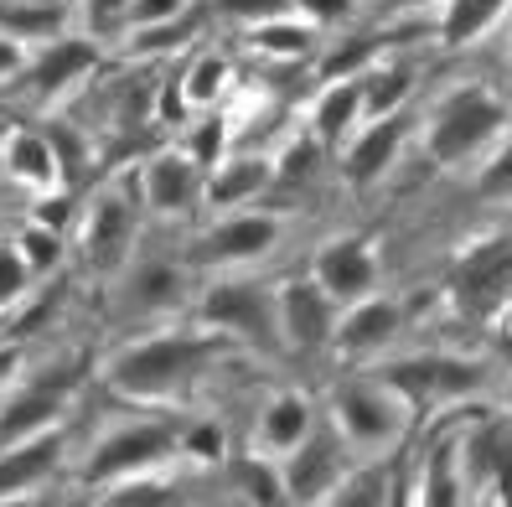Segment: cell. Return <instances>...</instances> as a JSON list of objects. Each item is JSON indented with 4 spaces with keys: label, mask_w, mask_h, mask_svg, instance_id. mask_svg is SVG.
I'll list each match as a JSON object with an SVG mask.
<instances>
[{
    "label": "cell",
    "mask_w": 512,
    "mask_h": 507,
    "mask_svg": "<svg viewBox=\"0 0 512 507\" xmlns=\"http://www.w3.org/2000/svg\"><path fill=\"white\" fill-rule=\"evenodd\" d=\"M213 352L218 342L202 332H161V337H145V342H130L125 352H114L104 368V383L119 399L156 404V399H171L176 389H187Z\"/></svg>",
    "instance_id": "obj_1"
},
{
    "label": "cell",
    "mask_w": 512,
    "mask_h": 507,
    "mask_svg": "<svg viewBox=\"0 0 512 507\" xmlns=\"http://www.w3.org/2000/svg\"><path fill=\"white\" fill-rule=\"evenodd\" d=\"M507 130V104L481 83H466V88H450V94L435 104L430 125H425V151L435 166L456 171L466 161H476L487 145Z\"/></svg>",
    "instance_id": "obj_2"
},
{
    "label": "cell",
    "mask_w": 512,
    "mask_h": 507,
    "mask_svg": "<svg viewBox=\"0 0 512 507\" xmlns=\"http://www.w3.org/2000/svg\"><path fill=\"white\" fill-rule=\"evenodd\" d=\"M409 414H414V404L383 373L337 383V394H331V425H337L342 440L357 445V451H383V445H394L409 425Z\"/></svg>",
    "instance_id": "obj_3"
},
{
    "label": "cell",
    "mask_w": 512,
    "mask_h": 507,
    "mask_svg": "<svg viewBox=\"0 0 512 507\" xmlns=\"http://www.w3.org/2000/svg\"><path fill=\"white\" fill-rule=\"evenodd\" d=\"M176 430L171 425H156V420H130V425H114L94 456L83 466V482L88 487H109V482H125V476H140V471H156L161 461L176 456Z\"/></svg>",
    "instance_id": "obj_4"
},
{
    "label": "cell",
    "mask_w": 512,
    "mask_h": 507,
    "mask_svg": "<svg viewBox=\"0 0 512 507\" xmlns=\"http://www.w3.org/2000/svg\"><path fill=\"white\" fill-rule=\"evenodd\" d=\"M202 326L218 337H244L254 347L264 342H280V306H275V290H264L259 280H223L202 295L197 306Z\"/></svg>",
    "instance_id": "obj_5"
},
{
    "label": "cell",
    "mask_w": 512,
    "mask_h": 507,
    "mask_svg": "<svg viewBox=\"0 0 512 507\" xmlns=\"http://www.w3.org/2000/svg\"><path fill=\"white\" fill-rule=\"evenodd\" d=\"M450 295H456L461 316H497L512 301V233L466 249L456 259V275H450Z\"/></svg>",
    "instance_id": "obj_6"
},
{
    "label": "cell",
    "mask_w": 512,
    "mask_h": 507,
    "mask_svg": "<svg viewBox=\"0 0 512 507\" xmlns=\"http://www.w3.org/2000/svg\"><path fill=\"white\" fill-rule=\"evenodd\" d=\"M383 378L394 383V389L414 404H450V399H471L481 383H487V373H481L476 363H466V357H445V352H430V357H399V363H388Z\"/></svg>",
    "instance_id": "obj_7"
},
{
    "label": "cell",
    "mask_w": 512,
    "mask_h": 507,
    "mask_svg": "<svg viewBox=\"0 0 512 507\" xmlns=\"http://www.w3.org/2000/svg\"><path fill=\"white\" fill-rule=\"evenodd\" d=\"M347 476V440L342 430H316L280 456V482H285V502H331L337 482Z\"/></svg>",
    "instance_id": "obj_8"
},
{
    "label": "cell",
    "mask_w": 512,
    "mask_h": 507,
    "mask_svg": "<svg viewBox=\"0 0 512 507\" xmlns=\"http://www.w3.org/2000/svg\"><path fill=\"white\" fill-rule=\"evenodd\" d=\"M135 228H140V207L125 187H104L94 202H88L83 213V259L94 264V270H114V264H125L130 244H135Z\"/></svg>",
    "instance_id": "obj_9"
},
{
    "label": "cell",
    "mask_w": 512,
    "mask_h": 507,
    "mask_svg": "<svg viewBox=\"0 0 512 507\" xmlns=\"http://www.w3.org/2000/svg\"><path fill=\"white\" fill-rule=\"evenodd\" d=\"M78 378H83L78 368H63V373H42L32 383H21V389L0 404V445H11L21 435H37V430H52L63 420Z\"/></svg>",
    "instance_id": "obj_10"
},
{
    "label": "cell",
    "mask_w": 512,
    "mask_h": 507,
    "mask_svg": "<svg viewBox=\"0 0 512 507\" xmlns=\"http://www.w3.org/2000/svg\"><path fill=\"white\" fill-rule=\"evenodd\" d=\"M275 306H280V342H290L295 352H316L321 342H331L337 332V301L316 285V280H285L275 285Z\"/></svg>",
    "instance_id": "obj_11"
},
{
    "label": "cell",
    "mask_w": 512,
    "mask_h": 507,
    "mask_svg": "<svg viewBox=\"0 0 512 507\" xmlns=\"http://www.w3.org/2000/svg\"><path fill=\"white\" fill-rule=\"evenodd\" d=\"M311 280L337 306H352V301H363V295L378 290V254H373L368 238H331V244L316 249Z\"/></svg>",
    "instance_id": "obj_12"
},
{
    "label": "cell",
    "mask_w": 512,
    "mask_h": 507,
    "mask_svg": "<svg viewBox=\"0 0 512 507\" xmlns=\"http://www.w3.org/2000/svg\"><path fill=\"white\" fill-rule=\"evenodd\" d=\"M461 476H466V492H497L502 502H512V420H481L466 435V451H461Z\"/></svg>",
    "instance_id": "obj_13"
},
{
    "label": "cell",
    "mask_w": 512,
    "mask_h": 507,
    "mask_svg": "<svg viewBox=\"0 0 512 507\" xmlns=\"http://www.w3.org/2000/svg\"><path fill=\"white\" fill-rule=\"evenodd\" d=\"M207 187V171L187 156V151H161V156H150L145 171H140V197L150 213H187V207L202 197Z\"/></svg>",
    "instance_id": "obj_14"
},
{
    "label": "cell",
    "mask_w": 512,
    "mask_h": 507,
    "mask_svg": "<svg viewBox=\"0 0 512 507\" xmlns=\"http://www.w3.org/2000/svg\"><path fill=\"white\" fill-rule=\"evenodd\" d=\"M63 461V430H37V435H21L11 445H0V502L26 497L32 487H42L47 476Z\"/></svg>",
    "instance_id": "obj_15"
},
{
    "label": "cell",
    "mask_w": 512,
    "mask_h": 507,
    "mask_svg": "<svg viewBox=\"0 0 512 507\" xmlns=\"http://www.w3.org/2000/svg\"><path fill=\"white\" fill-rule=\"evenodd\" d=\"M275 244H280V218H269V213H233L218 228L202 233L197 259H207V264H249V259H264Z\"/></svg>",
    "instance_id": "obj_16"
},
{
    "label": "cell",
    "mask_w": 512,
    "mask_h": 507,
    "mask_svg": "<svg viewBox=\"0 0 512 507\" xmlns=\"http://www.w3.org/2000/svg\"><path fill=\"white\" fill-rule=\"evenodd\" d=\"M404 130L409 119L404 114H388V119H363V125L352 130V145H347V182L352 187H373L378 176H388V166L399 161L404 151Z\"/></svg>",
    "instance_id": "obj_17"
},
{
    "label": "cell",
    "mask_w": 512,
    "mask_h": 507,
    "mask_svg": "<svg viewBox=\"0 0 512 507\" xmlns=\"http://www.w3.org/2000/svg\"><path fill=\"white\" fill-rule=\"evenodd\" d=\"M399 321H404V316H399V306H394V301H383V295L373 290V295H363V301L342 306L331 342H337L342 352H352V357H368V352H378V347L394 342Z\"/></svg>",
    "instance_id": "obj_18"
},
{
    "label": "cell",
    "mask_w": 512,
    "mask_h": 507,
    "mask_svg": "<svg viewBox=\"0 0 512 507\" xmlns=\"http://www.w3.org/2000/svg\"><path fill=\"white\" fill-rule=\"evenodd\" d=\"M363 125V78H331L311 109V130L321 145H347V135Z\"/></svg>",
    "instance_id": "obj_19"
},
{
    "label": "cell",
    "mask_w": 512,
    "mask_h": 507,
    "mask_svg": "<svg viewBox=\"0 0 512 507\" xmlns=\"http://www.w3.org/2000/svg\"><path fill=\"white\" fill-rule=\"evenodd\" d=\"M6 171L16 176L21 187H32V192H57V182H63V156H57V140H47L37 130H16L6 140Z\"/></svg>",
    "instance_id": "obj_20"
},
{
    "label": "cell",
    "mask_w": 512,
    "mask_h": 507,
    "mask_svg": "<svg viewBox=\"0 0 512 507\" xmlns=\"http://www.w3.org/2000/svg\"><path fill=\"white\" fill-rule=\"evenodd\" d=\"M311 399L306 394H275L259 414V456L280 461L285 451H295L300 440L311 435Z\"/></svg>",
    "instance_id": "obj_21"
},
{
    "label": "cell",
    "mask_w": 512,
    "mask_h": 507,
    "mask_svg": "<svg viewBox=\"0 0 512 507\" xmlns=\"http://www.w3.org/2000/svg\"><path fill=\"white\" fill-rule=\"evenodd\" d=\"M269 182H275V161H264V156H223L213 171H207L202 197L218 202V207H238V202H254Z\"/></svg>",
    "instance_id": "obj_22"
},
{
    "label": "cell",
    "mask_w": 512,
    "mask_h": 507,
    "mask_svg": "<svg viewBox=\"0 0 512 507\" xmlns=\"http://www.w3.org/2000/svg\"><path fill=\"white\" fill-rule=\"evenodd\" d=\"M99 63V47L94 42H73V37H57L37 63H32V73H26V83L37 88L42 99H52V94H63V88L73 83V78H83L88 68Z\"/></svg>",
    "instance_id": "obj_23"
},
{
    "label": "cell",
    "mask_w": 512,
    "mask_h": 507,
    "mask_svg": "<svg viewBox=\"0 0 512 507\" xmlns=\"http://www.w3.org/2000/svg\"><path fill=\"white\" fill-rule=\"evenodd\" d=\"M512 0H445L440 6V42L445 47H471L507 16Z\"/></svg>",
    "instance_id": "obj_24"
},
{
    "label": "cell",
    "mask_w": 512,
    "mask_h": 507,
    "mask_svg": "<svg viewBox=\"0 0 512 507\" xmlns=\"http://www.w3.org/2000/svg\"><path fill=\"white\" fill-rule=\"evenodd\" d=\"M249 42H254L264 57H280V63H295V57H311V47H316V21H306V16H290V11H280V16H264V21H254V26H249Z\"/></svg>",
    "instance_id": "obj_25"
},
{
    "label": "cell",
    "mask_w": 512,
    "mask_h": 507,
    "mask_svg": "<svg viewBox=\"0 0 512 507\" xmlns=\"http://www.w3.org/2000/svg\"><path fill=\"white\" fill-rule=\"evenodd\" d=\"M409 94H414V68L409 63H373L363 73V119L404 114Z\"/></svg>",
    "instance_id": "obj_26"
},
{
    "label": "cell",
    "mask_w": 512,
    "mask_h": 507,
    "mask_svg": "<svg viewBox=\"0 0 512 507\" xmlns=\"http://www.w3.org/2000/svg\"><path fill=\"white\" fill-rule=\"evenodd\" d=\"M63 6H21V0H0V37H16V42H52L63 32Z\"/></svg>",
    "instance_id": "obj_27"
},
{
    "label": "cell",
    "mask_w": 512,
    "mask_h": 507,
    "mask_svg": "<svg viewBox=\"0 0 512 507\" xmlns=\"http://www.w3.org/2000/svg\"><path fill=\"white\" fill-rule=\"evenodd\" d=\"M99 497L109 507H166V502H176V487H166L156 471H140V476H125V482L99 487Z\"/></svg>",
    "instance_id": "obj_28"
},
{
    "label": "cell",
    "mask_w": 512,
    "mask_h": 507,
    "mask_svg": "<svg viewBox=\"0 0 512 507\" xmlns=\"http://www.w3.org/2000/svg\"><path fill=\"white\" fill-rule=\"evenodd\" d=\"M388 466H363V471H352L347 466V476L337 482V492H331V502H342V507H378V502H388Z\"/></svg>",
    "instance_id": "obj_29"
},
{
    "label": "cell",
    "mask_w": 512,
    "mask_h": 507,
    "mask_svg": "<svg viewBox=\"0 0 512 507\" xmlns=\"http://www.w3.org/2000/svg\"><path fill=\"white\" fill-rule=\"evenodd\" d=\"M16 249H21V259L32 264V275H47L57 259H63V228H47V223H26L21 233H16Z\"/></svg>",
    "instance_id": "obj_30"
},
{
    "label": "cell",
    "mask_w": 512,
    "mask_h": 507,
    "mask_svg": "<svg viewBox=\"0 0 512 507\" xmlns=\"http://www.w3.org/2000/svg\"><path fill=\"white\" fill-rule=\"evenodd\" d=\"M223 88H228V63L223 57H197V63L187 68V78H182V99L207 109V104L223 99Z\"/></svg>",
    "instance_id": "obj_31"
},
{
    "label": "cell",
    "mask_w": 512,
    "mask_h": 507,
    "mask_svg": "<svg viewBox=\"0 0 512 507\" xmlns=\"http://www.w3.org/2000/svg\"><path fill=\"white\" fill-rule=\"evenodd\" d=\"M233 482H238V497L244 502H285V482H280V461L269 466L264 456L244 461L233 471Z\"/></svg>",
    "instance_id": "obj_32"
},
{
    "label": "cell",
    "mask_w": 512,
    "mask_h": 507,
    "mask_svg": "<svg viewBox=\"0 0 512 507\" xmlns=\"http://www.w3.org/2000/svg\"><path fill=\"white\" fill-rule=\"evenodd\" d=\"M378 63V37H357V42H347V47H337L321 63V78L331 83V78H363L368 68Z\"/></svg>",
    "instance_id": "obj_33"
},
{
    "label": "cell",
    "mask_w": 512,
    "mask_h": 507,
    "mask_svg": "<svg viewBox=\"0 0 512 507\" xmlns=\"http://www.w3.org/2000/svg\"><path fill=\"white\" fill-rule=\"evenodd\" d=\"M176 295H182V275H176L171 264H150V270H140V280H135V301L140 306H171Z\"/></svg>",
    "instance_id": "obj_34"
},
{
    "label": "cell",
    "mask_w": 512,
    "mask_h": 507,
    "mask_svg": "<svg viewBox=\"0 0 512 507\" xmlns=\"http://www.w3.org/2000/svg\"><path fill=\"white\" fill-rule=\"evenodd\" d=\"M26 285H32V264L21 259L16 238H11V244H0V311L16 306L21 295H26Z\"/></svg>",
    "instance_id": "obj_35"
},
{
    "label": "cell",
    "mask_w": 512,
    "mask_h": 507,
    "mask_svg": "<svg viewBox=\"0 0 512 507\" xmlns=\"http://www.w3.org/2000/svg\"><path fill=\"white\" fill-rule=\"evenodd\" d=\"M476 187H481V197H512V140H502L497 151L481 161Z\"/></svg>",
    "instance_id": "obj_36"
},
{
    "label": "cell",
    "mask_w": 512,
    "mask_h": 507,
    "mask_svg": "<svg viewBox=\"0 0 512 507\" xmlns=\"http://www.w3.org/2000/svg\"><path fill=\"white\" fill-rule=\"evenodd\" d=\"M182 11H187V0H130V11H125L119 26H140V32H150V26H171Z\"/></svg>",
    "instance_id": "obj_37"
},
{
    "label": "cell",
    "mask_w": 512,
    "mask_h": 507,
    "mask_svg": "<svg viewBox=\"0 0 512 507\" xmlns=\"http://www.w3.org/2000/svg\"><path fill=\"white\" fill-rule=\"evenodd\" d=\"M182 151H187L202 171H213V166L223 161V119H207V125H202L197 135H187Z\"/></svg>",
    "instance_id": "obj_38"
},
{
    "label": "cell",
    "mask_w": 512,
    "mask_h": 507,
    "mask_svg": "<svg viewBox=\"0 0 512 507\" xmlns=\"http://www.w3.org/2000/svg\"><path fill=\"white\" fill-rule=\"evenodd\" d=\"M316 156H321V140L311 135H300V140H290V151L280 156V166H275V176H285V182H295V176H311L316 171Z\"/></svg>",
    "instance_id": "obj_39"
},
{
    "label": "cell",
    "mask_w": 512,
    "mask_h": 507,
    "mask_svg": "<svg viewBox=\"0 0 512 507\" xmlns=\"http://www.w3.org/2000/svg\"><path fill=\"white\" fill-rule=\"evenodd\" d=\"M182 451L197 456V461H218V456H223V435H218L213 425H197V430L182 435Z\"/></svg>",
    "instance_id": "obj_40"
},
{
    "label": "cell",
    "mask_w": 512,
    "mask_h": 507,
    "mask_svg": "<svg viewBox=\"0 0 512 507\" xmlns=\"http://www.w3.org/2000/svg\"><path fill=\"white\" fill-rule=\"evenodd\" d=\"M352 6H357V0H295V11L306 16V21H316V26H326V21H342V16H352Z\"/></svg>",
    "instance_id": "obj_41"
},
{
    "label": "cell",
    "mask_w": 512,
    "mask_h": 507,
    "mask_svg": "<svg viewBox=\"0 0 512 507\" xmlns=\"http://www.w3.org/2000/svg\"><path fill=\"white\" fill-rule=\"evenodd\" d=\"M233 16H249V21H264V16H280L290 11V0H223Z\"/></svg>",
    "instance_id": "obj_42"
},
{
    "label": "cell",
    "mask_w": 512,
    "mask_h": 507,
    "mask_svg": "<svg viewBox=\"0 0 512 507\" xmlns=\"http://www.w3.org/2000/svg\"><path fill=\"white\" fill-rule=\"evenodd\" d=\"M130 11V0H88V16H94V26H119Z\"/></svg>",
    "instance_id": "obj_43"
},
{
    "label": "cell",
    "mask_w": 512,
    "mask_h": 507,
    "mask_svg": "<svg viewBox=\"0 0 512 507\" xmlns=\"http://www.w3.org/2000/svg\"><path fill=\"white\" fill-rule=\"evenodd\" d=\"M37 223H47V228H63V223H68V197H47V202L37 207Z\"/></svg>",
    "instance_id": "obj_44"
},
{
    "label": "cell",
    "mask_w": 512,
    "mask_h": 507,
    "mask_svg": "<svg viewBox=\"0 0 512 507\" xmlns=\"http://www.w3.org/2000/svg\"><path fill=\"white\" fill-rule=\"evenodd\" d=\"M21 373V347H11V342H0V383H11Z\"/></svg>",
    "instance_id": "obj_45"
},
{
    "label": "cell",
    "mask_w": 512,
    "mask_h": 507,
    "mask_svg": "<svg viewBox=\"0 0 512 507\" xmlns=\"http://www.w3.org/2000/svg\"><path fill=\"white\" fill-rule=\"evenodd\" d=\"M16 68H21V47H16L11 37H0V78L16 73Z\"/></svg>",
    "instance_id": "obj_46"
},
{
    "label": "cell",
    "mask_w": 512,
    "mask_h": 507,
    "mask_svg": "<svg viewBox=\"0 0 512 507\" xmlns=\"http://www.w3.org/2000/svg\"><path fill=\"white\" fill-rule=\"evenodd\" d=\"M430 6H445V0H399V11H430Z\"/></svg>",
    "instance_id": "obj_47"
},
{
    "label": "cell",
    "mask_w": 512,
    "mask_h": 507,
    "mask_svg": "<svg viewBox=\"0 0 512 507\" xmlns=\"http://www.w3.org/2000/svg\"><path fill=\"white\" fill-rule=\"evenodd\" d=\"M21 6H68V0H21Z\"/></svg>",
    "instance_id": "obj_48"
},
{
    "label": "cell",
    "mask_w": 512,
    "mask_h": 507,
    "mask_svg": "<svg viewBox=\"0 0 512 507\" xmlns=\"http://www.w3.org/2000/svg\"><path fill=\"white\" fill-rule=\"evenodd\" d=\"M502 347H507V357H512V326H507V337H502Z\"/></svg>",
    "instance_id": "obj_49"
},
{
    "label": "cell",
    "mask_w": 512,
    "mask_h": 507,
    "mask_svg": "<svg viewBox=\"0 0 512 507\" xmlns=\"http://www.w3.org/2000/svg\"><path fill=\"white\" fill-rule=\"evenodd\" d=\"M507 63H512V47H507Z\"/></svg>",
    "instance_id": "obj_50"
}]
</instances>
